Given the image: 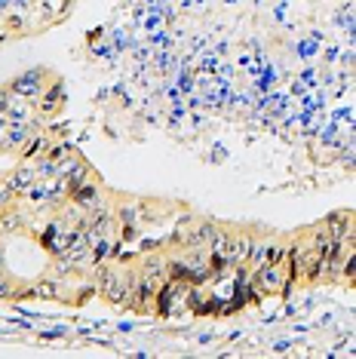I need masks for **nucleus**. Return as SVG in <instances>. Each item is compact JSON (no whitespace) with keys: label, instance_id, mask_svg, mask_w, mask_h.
I'll list each match as a JSON object with an SVG mask.
<instances>
[{"label":"nucleus","instance_id":"obj_11","mask_svg":"<svg viewBox=\"0 0 356 359\" xmlns=\"http://www.w3.org/2000/svg\"><path fill=\"white\" fill-rule=\"evenodd\" d=\"M19 200V194H15V187L10 182H0V209L4 206H13V203Z\"/></svg>","mask_w":356,"mask_h":359},{"label":"nucleus","instance_id":"obj_2","mask_svg":"<svg viewBox=\"0 0 356 359\" xmlns=\"http://www.w3.org/2000/svg\"><path fill=\"white\" fill-rule=\"evenodd\" d=\"M129 276H132V267H114V273L108 276V283L102 285V295L108 304H117V307H126V298H129Z\"/></svg>","mask_w":356,"mask_h":359},{"label":"nucleus","instance_id":"obj_6","mask_svg":"<svg viewBox=\"0 0 356 359\" xmlns=\"http://www.w3.org/2000/svg\"><path fill=\"white\" fill-rule=\"evenodd\" d=\"M322 224H326V231L335 236V240H344V236H356V231H353V212H350V209H335L331 215L322 218Z\"/></svg>","mask_w":356,"mask_h":359},{"label":"nucleus","instance_id":"obj_1","mask_svg":"<svg viewBox=\"0 0 356 359\" xmlns=\"http://www.w3.org/2000/svg\"><path fill=\"white\" fill-rule=\"evenodd\" d=\"M46 80H50V71L46 68H28L25 74L10 80V89L15 95H22L25 102H37L40 93H43V86H46Z\"/></svg>","mask_w":356,"mask_h":359},{"label":"nucleus","instance_id":"obj_16","mask_svg":"<svg viewBox=\"0 0 356 359\" xmlns=\"http://www.w3.org/2000/svg\"><path fill=\"white\" fill-rule=\"evenodd\" d=\"M34 4H37V0H34Z\"/></svg>","mask_w":356,"mask_h":359},{"label":"nucleus","instance_id":"obj_15","mask_svg":"<svg viewBox=\"0 0 356 359\" xmlns=\"http://www.w3.org/2000/svg\"><path fill=\"white\" fill-rule=\"evenodd\" d=\"M4 264H6V258H4V243H0V271H4Z\"/></svg>","mask_w":356,"mask_h":359},{"label":"nucleus","instance_id":"obj_8","mask_svg":"<svg viewBox=\"0 0 356 359\" xmlns=\"http://www.w3.org/2000/svg\"><path fill=\"white\" fill-rule=\"evenodd\" d=\"M6 182H10V184L15 187V194H19V197H22V194H25L28 187L37 182V172H34V166H19V169H15V172H13L10 178H6Z\"/></svg>","mask_w":356,"mask_h":359},{"label":"nucleus","instance_id":"obj_7","mask_svg":"<svg viewBox=\"0 0 356 359\" xmlns=\"http://www.w3.org/2000/svg\"><path fill=\"white\" fill-rule=\"evenodd\" d=\"M25 231V215L13 206H4L0 209V236H13V233H22Z\"/></svg>","mask_w":356,"mask_h":359},{"label":"nucleus","instance_id":"obj_3","mask_svg":"<svg viewBox=\"0 0 356 359\" xmlns=\"http://www.w3.org/2000/svg\"><path fill=\"white\" fill-rule=\"evenodd\" d=\"M68 200H71V203H77L80 209H93V206H99V203H104V187H102L99 178L89 172L83 182H80L74 191L68 194Z\"/></svg>","mask_w":356,"mask_h":359},{"label":"nucleus","instance_id":"obj_4","mask_svg":"<svg viewBox=\"0 0 356 359\" xmlns=\"http://www.w3.org/2000/svg\"><path fill=\"white\" fill-rule=\"evenodd\" d=\"M64 99H68V93H64V80L62 77H50V86H43V93H40V99L34 104H37V111L43 114V117H55V114L62 111Z\"/></svg>","mask_w":356,"mask_h":359},{"label":"nucleus","instance_id":"obj_12","mask_svg":"<svg viewBox=\"0 0 356 359\" xmlns=\"http://www.w3.org/2000/svg\"><path fill=\"white\" fill-rule=\"evenodd\" d=\"M13 292H15V283H13L4 271H0V301H4V298H13Z\"/></svg>","mask_w":356,"mask_h":359},{"label":"nucleus","instance_id":"obj_13","mask_svg":"<svg viewBox=\"0 0 356 359\" xmlns=\"http://www.w3.org/2000/svg\"><path fill=\"white\" fill-rule=\"evenodd\" d=\"M10 99H13V89L10 83L0 86V114H6V108H10Z\"/></svg>","mask_w":356,"mask_h":359},{"label":"nucleus","instance_id":"obj_9","mask_svg":"<svg viewBox=\"0 0 356 359\" xmlns=\"http://www.w3.org/2000/svg\"><path fill=\"white\" fill-rule=\"evenodd\" d=\"M31 138V129L25 123H19V126H6V144L4 148L6 151H22L25 148V142Z\"/></svg>","mask_w":356,"mask_h":359},{"label":"nucleus","instance_id":"obj_10","mask_svg":"<svg viewBox=\"0 0 356 359\" xmlns=\"http://www.w3.org/2000/svg\"><path fill=\"white\" fill-rule=\"evenodd\" d=\"M6 25V34H28V15L25 10H13V13H6L4 19H0Z\"/></svg>","mask_w":356,"mask_h":359},{"label":"nucleus","instance_id":"obj_5","mask_svg":"<svg viewBox=\"0 0 356 359\" xmlns=\"http://www.w3.org/2000/svg\"><path fill=\"white\" fill-rule=\"evenodd\" d=\"M139 273L153 285V289H160V285L169 280V273H166V252H151V255H142Z\"/></svg>","mask_w":356,"mask_h":359},{"label":"nucleus","instance_id":"obj_14","mask_svg":"<svg viewBox=\"0 0 356 359\" xmlns=\"http://www.w3.org/2000/svg\"><path fill=\"white\" fill-rule=\"evenodd\" d=\"M6 13H10V0H0V19H4Z\"/></svg>","mask_w":356,"mask_h":359}]
</instances>
